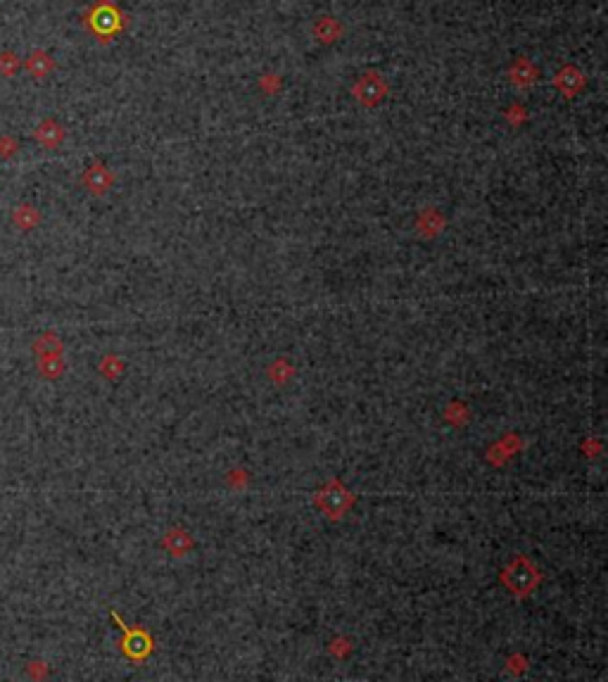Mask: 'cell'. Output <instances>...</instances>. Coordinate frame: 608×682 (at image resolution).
<instances>
[{
    "label": "cell",
    "instance_id": "cell-9",
    "mask_svg": "<svg viewBox=\"0 0 608 682\" xmlns=\"http://www.w3.org/2000/svg\"><path fill=\"white\" fill-rule=\"evenodd\" d=\"M511 79L515 83H530L535 81V69L530 67L525 60H518V65L511 69Z\"/></svg>",
    "mask_w": 608,
    "mask_h": 682
},
{
    "label": "cell",
    "instance_id": "cell-6",
    "mask_svg": "<svg viewBox=\"0 0 608 682\" xmlns=\"http://www.w3.org/2000/svg\"><path fill=\"white\" fill-rule=\"evenodd\" d=\"M83 183L93 190V193H103L105 188H108V183H110V174H108V169H103V167H93V169H88V174L83 176Z\"/></svg>",
    "mask_w": 608,
    "mask_h": 682
},
{
    "label": "cell",
    "instance_id": "cell-2",
    "mask_svg": "<svg viewBox=\"0 0 608 682\" xmlns=\"http://www.w3.org/2000/svg\"><path fill=\"white\" fill-rule=\"evenodd\" d=\"M385 91H387L385 81L380 79L378 74H364L362 79L355 83V95H357L364 105H376V103H380V100H383V95H385Z\"/></svg>",
    "mask_w": 608,
    "mask_h": 682
},
{
    "label": "cell",
    "instance_id": "cell-8",
    "mask_svg": "<svg viewBox=\"0 0 608 682\" xmlns=\"http://www.w3.org/2000/svg\"><path fill=\"white\" fill-rule=\"evenodd\" d=\"M22 67V62L12 51L0 53V76H15Z\"/></svg>",
    "mask_w": 608,
    "mask_h": 682
},
{
    "label": "cell",
    "instance_id": "cell-5",
    "mask_svg": "<svg viewBox=\"0 0 608 682\" xmlns=\"http://www.w3.org/2000/svg\"><path fill=\"white\" fill-rule=\"evenodd\" d=\"M556 83H558V88H561L565 95H572L580 86H582V76H580L572 67H565V69L558 72Z\"/></svg>",
    "mask_w": 608,
    "mask_h": 682
},
{
    "label": "cell",
    "instance_id": "cell-10",
    "mask_svg": "<svg viewBox=\"0 0 608 682\" xmlns=\"http://www.w3.org/2000/svg\"><path fill=\"white\" fill-rule=\"evenodd\" d=\"M17 148H19L17 138H12V136H0V157H3V160L12 157V155L17 153Z\"/></svg>",
    "mask_w": 608,
    "mask_h": 682
},
{
    "label": "cell",
    "instance_id": "cell-7",
    "mask_svg": "<svg viewBox=\"0 0 608 682\" xmlns=\"http://www.w3.org/2000/svg\"><path fill=\"white\" fill-rule=\"evenodd\" d=\"M12 222H15L22 231H29V229H33V226H36L38 215H36V210L29 207V205H22V207L15 210V215H12Z\"/></svg>",
    "mask_w": 608,
    "mask_h": 682
},
{
    "label": "cell",
    "instance_id": "cell-3",
    "mask_svg": "<svg viewBox=\"0 0 608 682\" xmlns=\"http://www.w3.org/2000/svg\"><path fill=\"white\" fill-rule=\"evenodd\" d=\"M33 136L43 148H58L62 143V138H65V129L55 122V119H43L36 131H33Z\"/></svg>",
    "mask_w": 608,
    "mask_h": 682
},
{
    "label": "cell",
    "instance_id": "cell-4",
    "mask_svg": "<svg viewBox=\"0 0 608 682\" xmlns=\"http://www.w3.org/2000/svg\"><path fill=\"white\" fill-rule=\"evenodd\" d=\"M26 72H29L33 79H46L48 74L55 69V60L51 58V53L46 51H33L24 62Z\"/></svg>",
    "mask_w": 608,
    "mask_h": 682
},
{
    "label": "cell",
    "instance_id": "cell-1",
    "mask_svg": "<svg viewBox=\"0 0 608 682\" xmlns=\"http://www.w3.org/2000/svg\"><path fill=\"white\" fill-rule=\"evenodd\" d=\"M83 24L88 26V31L93 36H98L105 43V41H110L124 29L126 19L112 0H95L86 15H83Z\"/></svg>",
    "mask_w": 608,
    "mask_h": 682
}]
</instances>
